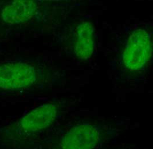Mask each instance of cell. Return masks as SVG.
Here are the masks:
<instances>
[{
  "label": "cell",
  "mask_w": 153,
  "mask_h": 149,
  "mask_svg": "<svg viewBox=\"0 0 153 149\" xmlns=\"http://www.w3.org/2000/svg\"><path fill=\"white\" fill-rule=\"evenodd\" d=\"M152 21L123 25L112 36L107 55L110 76L119 85H138L153 76Z\"/></svg>",
  "instance_id": "cell-1"
},
{
  "label": "cell",
  "mask_w": 153,
  "mask_h": 149,
  "mask_svg": "<svg viewBox=\"0 0 153 149\" xmlns=\"http://www.w3.org/2000/svg\"><path fill=\"white\" fill-rule=\"evenodd\" d=\"M53 44L62 55L75 64H91L97 54L98 33L88 17H69L51 30Z\"/></svg>",
  "instance_id": "cell-2"
},
{
  "label": "cell",
  "mask_w": 153,
  "mask_h": 149,
  "mask_svg": "<svg viewBox=\"0 0 153 149\" xmlns=\"http://www.w3.org/2000/svg\"><path fill=\"white\" fill-rule=\"evenodd\" d=\"M65 106L63 102L51 101L36 107L20 119L19 128L25 133L44 130L56 122Z\"/></svg>",
  "instance_id": "cell-3"
},
{
  "label": "cell",
  "mask_w": 153,
  "mask_h": 149,
  "mask_svg": "<svg viewBox=\"0 0 153 149\" xmlns=\"http://www.w3.org/2000/svg\"><path fill=\"white\" fill-rule=\"evenodd\" d=\"M99 125L90 122H82L67 129L62 138V149H94L100 139Z\"/></svg>",
  "instance_id": "cell-4"
}]
</instances>
